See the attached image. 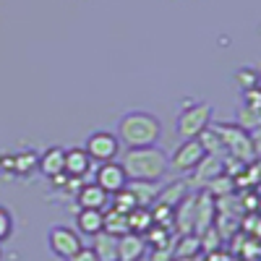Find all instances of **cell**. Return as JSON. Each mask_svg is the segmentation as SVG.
Instances as JSON below:
<instances>
[{"mask_svg": "<svg viewBox=\"0 0 261 261\" xmlns=\"http://www.w3.org/2000/svg\"><path fill=\"white\" fill-rule=\"evenodd\" d=\"M128 180H144V183H160L170 172V157L160 146H141V149H125L120 160Z\"/></svg>", "mask_w": 261, "mask_h": 261, "instance_id": "1", "label": "cell"}, {"mask_svg": "<svg viewBox=\"0 0 261 261\" xmlns=\"http://www.w3.org/2000/svg\"><path fill=\"white\" fill-rule=\"evenodd\" d=\"M118 141L125 149H141V146H157L162 136V123L154 113L146 110H130L118 123Z\"/></svg>", "mask_w": 261, "mask_h": 261, "instance_id": "2", "label": "cell"}, {"mask_svg": "<svg viewBox=\"0 0 261 261\" xmlns=\"http://www.w3.org/2000/svg\"><path fill=\"white\" fill-rule=\"evenodd\" d=\"M212 130L220 136V141L225 146V154L230 160L243 162V165H248L251 160H256L251 130H246L241 123H212Z\"/></svg>", "mask_w": 261, "mask_h": 261, "instance_id": "3", "label": "cell"}, {"mask_svg": "<svg viewBox=\"0 0 261 261\" xmlns=\"http://www.w3.org/2000/svg\"><path fill=\"white\" fill-rule=\"evenodd\" d=\"M212 115H214V107L209 102H188L180 115H178V136L186 141V139H199L204 130L212 125Z\"/></svg>", "mask_w": 261, "mask_h": 261, "instance_id": "4", "label": "cell"}, {"mask_svg": "<svg viewBox=\"0 0 261 261\" xmlns=\"http://www.w3.org/2000/svg\"><path fill=\"white\" fill-rule=\"evenodd\" d=\"M47 246L50 251L63 258V261H73L76 253L84 248V238L79 235L76 227H68V225H53L47 230Z\"/></svg>", "mask_w": 261, "mask_h": 261, "instance_id": "5", "label": "cell"}, {"mask_svg": "<svg viewBox=\"0 0 261 261\" xmlns=\"http://www.w3.org/2000/svg\"><path fill=\"white\" fill-rule=\"evenodd\" d=\"M206 157V149L199 139H186L175 146V151L170 154V170L175 172H193Z\"/></svg>", "mask_w": 261, "mask_h": 261, "instance_id": "6", "label": "cell"}, {"mask_svg": "<svg viewBox=\"0 0 261 261\" xmlns=\"http://www.w3.org/2000/svg\"><path fill=\"white\" fill-rule=\"evenodd\" d=\"M86 154L92 157V162H115L118 154H120V141L115 134H110V130H94V134L86 139L84 144Z\"/></svg>", "mask_w": 261, "mask_h": 261, "instance_id": "7", "label": "cell"}, {"mask_svg": "<svg viewBox=\"0 0 261 261\" xmlns=\"http://www.w3.org/2000/svg\"><path fill=\"white\" fill-rule=\"evenodd\" d=\"M94 183L102 191H107L110 196H115V193H120L128 186V175H125V170H123L120 162H102L97 167V172H94Z\"/></svg>", "mask_w": 261, "mask_h": 261, "instance_id": "8", "label": "cell"}, {"mask_svg": "<svg viewBox=\"0 0 261 261\" xmlns=\"http://www.w3.org/2000/svg\"><path fill=\"white\" fill-rule=\"evenodd\" d=\"M246 130H253V128H261V92L253 89V92H243V99L238 105V120Z\"/></svg>", "mask_w": 261, "mask_h": 261, "instance_id": "9", "label": "cell"}, {"mask_svg": "<svg viewBox=\"0 0 261 261\" xmlns=\"http://www.w3.org/2000/svg\"><path fill=\"white\" fill-rule=\"evenodd\" d=\"M94 162L92 157L86 154L84 146H73V149H65V175L71 180H81L92 172Z\"/></svg>", "mask_w": 261, "mask_h": 261, "instance_id": "10", "label": "cell"}, {"mask_svg": "<svg viewBox=\"0 0 261 261\" xmlns=\"http://www.w3.org/2000/svg\"><path fill=\"white\" fill-rule=\"evenodd\" d=\"M110 201H113V196L107 191H102L97 183H84L76 193L79 209H99V212H105V209H110Z\"/></svg>", "mask_w": 261, "mask_h": 261, "instance_id": "11", "label": "cell"}, {"mask_svg": "<svg viewBox=\"0 0 261 261\" xmlns=\"http://www.w3.org/2000/svg\"><path fill=\"white\" fill-rule=\"evenodd\" d=\"M146 258V238L136 232H125L118 238V261H144Z\"/></svg>", "mask_w": 261, "mask_h": 261, "instance_id": "12", "label": "cell"}, {"mask_svg": "<svg viewBox=\"0 0 261 261\" xmlns=\"http://www.w3.org/2000/svg\"><path fill=\"white\" fill-rule=\"evenodd\" d=\"M76 230L84 238H97L99 232H105V212L99 209H79L76 214Z\"/></svg>", "mask_w": 261, "mask_h": 261, "instance_id": "13", "label": "cell"}, {"mask_svg": "<svg viewBox=\"0 0 261 261\" xmlns=\"http://www.w3.org/2000/svg\"><path fill=\"white\" fill-rule=\"evenodd\" d=\"M39 172L45 178H58V175H63L65 172V149H60V146H50V149H45L39 154Z\"/></svg>", "mask_w": 261, "mask_h": 261, "instance_id": "14", "label": "cell"}, {"mask_svg": "<svg viewBox=\"0 0 261 261\" xmlns=\"http://www.w3.org/2000/svg\"><path fill=\"white\" fill-rule=\"evenodd\" d=\"M212 214H214V204H212V193L204 191L201 196H196V225H193V235H204L212 227Z\"/></svg>", "mask_w": 261, "mask_h": 261, "instance_id": "15", "label": "cell"}, {"mask_svg": "<svg viewBox=\"0 0 261 261\" xmlns=\"http://www.w3.org/2000/svg\"><path fill=\"white\" fill-rule=\"evenodd\" d=\"M180 235H191L193 225H196V196H186V199L175 206V220Z\"/></svg>", "mask_w": 261, "mask_h": 261, "instance_id": "16", "label": "cell"}, {"mask_svg": "<svg viewBox=\"0 0 261 261\" xmlns=\"http://www.w3.org/2000/svg\"><path fill=\"white\" fill-rule=\"evenodd\" d=\"M130 193H134V199L139 206H146L151 209L157 204V196H160V183H144V180H128L125 186Z\"/></svg>", "mask_w": 261, "mask_h": 261, "instance_id": "17", "label": "cell"}, {"mask_svg": "<svg viewBox=\"0 0 261 261\" xmlns=\"http://www.w3.org/2000/svg\"><path fill=\"white\" fill-rule=\"evenodd\" d=\"M34 172H39V154L34 149H24L13 154V175L16 178H32Z\"/></svg>", "mask_w": 261, "mask_h": 261, "instance_id": "18", "label": "cell"}, {"mask_svg": "<svg viewBox=\"0 0 261 261\" xmlns=\"http://www.w3.org/2000/svg\"><path fill=\"white\" fill-rule=\"evenodd\" d=\"M225 172V162L220 160V157H204L201 160V165L193 170V178H196V183H212V180H217Z\"/></svg>", "mask_w": 261, "mask_h": 261, "instance_id": "19", "label": "cell"}, {"mask_svg": "<svg viewBox=\"0 0 261 261\" xmlns=\"http://www.w3.org/2000/svg\"><path fill=\"white\" fill-rule=\"evenodd\" d=\"M188 196V183L186 180H175V183H170L165 188H160V196H157V204L162 206H170V209H175L183 199Z\"/></svg>", "mask_w": 261, "mask_h": 261, "instance_id": "20", "label": "cell"}, {"mask_svg": "<svg viewBox=\"0 0 261 261\" xmlns=\"http://www.w3.org/2000/svg\"><path fill=\"white\" fill-rule=\"evenodd\" d=\"M151 227H154V217H151V209L136 206L134 212H128V232L146 235Z\"/></svg>", "mask_w": 261, "mask_h": 261, "instance_id": "21", "label": "cell"}, {"mask_svg": "<svg viewBox=\"0 0 261 261\" xmlns=\"http://www.w3.org/2000/svg\"><path fill=\"white\" fill-rule=\"evenodd\" d=\"M92 251L99 256V261H118V238L110 232H99L94 238Z\"/></svg>", "mask_w": 261, "mask_h": 261, "instance_id": "22", "label": "cell"}, {"mask_svg": "<svg viewBox=\"0 0 261 261\" xmlns=\"http://www.w3.org/2000/svg\"><path fill=\"white\" fill-rule=\"evenodd\" d=\"M201 251V238L199 235H180L178 246H172V258H193Z\"/></svg>", "mask_w": 261, "mask_h": 261, "instance_id": "23", "label": "cell"}, {"mask_svg": "<svg viewBox=\"0 0 261 261\" xmlns=\"http://www.w3.org/2000/svg\"><path fill=\"white\" fill-rule=\"evenodd\" d=\"M105 232H110L115 238L128 232V214H120L115 209H107L105 212Z\"/></svg>", "mask_w": 261, "mask_h": 261, "instance_id": "24", "label": "cell"}, {"mask_svg": "<svg viewBox=\"0 0 261 261\" xmlns=\"http://www.w3.org/2000/svg\"><path fill=\"white\" fill-rule=\"evenodd\" d=\"M235 84H238V89H241V94L258 89V68H251V65L238 68L235 71Z\"/></svg>", "mask_w": 261, "mask_h": 261, "instance_id": "25", "label": "cell"}, {"mask_svg": "<svg viewBox=\"0 0 261 261\" xmlns=\"http://www.w3.org/2000/svg\"><path fill=\"white\" fill-rule=\"evenodd\" d=\"M136 206H139V204H136L134 193H130L128 188H123L120 193H115V196H113V201H110V209H115V212H120V214L134 212Z\"/></svg>", "mask_w": 261, "mask_h": 261, "instance_id": "26", "label": "cell"}, {"mask_svg": "<svg viewBox=\"0 0 261 261\" xmlns=\"http://www.w3.org/2000/svg\"><path fill=\"white\" fill-rule=\"evenodd\" d=\"M11 232H13V217L3 204H0V243H6L11 238Z\"/></svg>", "mask_w": 261, "mask_h": 261, "instance_id": "27", "label": "cell"}, {"mask_svg": "<svg viewBox=\"0 0 261 261\" xmlns=\"http://www.w3.org/2000/svg\"><path fill=\"white\" fill-rule=\"evenodd\" d=\"M73 261H99V256L92 251V246H84L79 253H76V258Z\"/></svg>", "mask_w": 261, "mask_h": 261, "instance_id": "28", "label": "cell"}, {"mask_svg": "<svg viewBox=\"0 0 261 261\" xmlns=\"http://www.w3.org/2000/svg\"><path fill=\"white\" fill-rule=\"evenodd\" d=\"M258 92H261V65H258Z\"/></svg>", "mask_w": 261, "mask_h": 261, "instance_id": "29", "label": "cell"}, {"mask_svg": "<svg viewBox=\"0 0 261 261\" xmlns=\"http://www.w3.org/2000/svg\"><path fill=\"white\" fill-rule=\"evenodd\" d=\"M175 261H193V258H175Z\"/></svg>", "mask_w": 261, "mask_h": 261, "instance_id": "30", "label": "cell"}, {"mask_svg": "<svg viewBox=\"0 0 261 261\" xmlns=\"http://www.w3.org/2000/svg\"><path fill=\"white\" fill-rule=\"evenodd\" d=\"M0 261H3V248H0Z\"/></svg>", "mask_w": 261, "mask_h": 261, "instance_id": "31", "label": "cell"}]
</instances>
